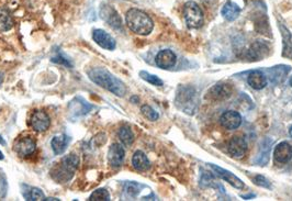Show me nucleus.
Listing matches in <instances>:
<instances>
[{"label":"nucleus","instance_id":"34","mask_svg":"<svg viewBox=\"0 0 292 201\" xmlns=\"http://www.w3.org/2000/svg\"><path fill=\"white\" fill-rule=\"evenodd\" d=\"M3 157H5V156H3V154H2V152H1V151H0V161H1V160H3Z\"/></svg>","mask_w":292,"mask_h":201},{"label":"nucleus","instance_id":"5","mask_svg":"<svg viewBox=\"0 0 292 201\" xmlns=\"http://www.w3.org/2000/svg\"><path fill=\"white\" fill-rule=\"evenodd\" d=\"M30 126L36 132H45L51 126V119L45 111L37 110L32 114Z\"/></svg>","mask_w":292,"mask_h":201},{"label":"nucleus","instance_id":"26","mask_svg":"<svg viewBox=\"0 0 292 201\" xmlns=\"http://www.w3.org/2000/svg\"><path fill=\"white\" fill-rule=\"evenodd\" d=\"M25 200H30V201H37V200H44L45 196L41 189L38 188H31L27 194H24Z\"/></svg>","mask_w":292,"mask_h":201},{"label":"nucleus","instance_id":"10","mask_svg":"<svg viewBox=\"0 0 292 201\" xmlns=\"http://www.w3.org/2000/svg\"><path fill=\"white\" fill-rule=\"evenodd\" d=\"M220 122L226 130H235L242 125V115L237 111H225L221 115Z\"/></svg>","mask_w":292,"mask_h":201},{"label":"nucleus","instance_id":"33","mask_svg":"<svg viewBox=\"0 0 292 201\" xmlns=\"http://www.w3.org/2000/svg\"><path fill=\"white\" fill-rule=\"evenodd\" d=\"M2 80H3V74L2 73H0V84L2 83Z\"/></svg>","mask_w":292,"mask_h":201},{"label":"nucleus","instance_id":"24","mask_svg":"<svg viewBox=\"0 0 292 201\" xmlns=\"http://www.w3.org/2000/svg\"><path fill=\"white\" fill-rule=\"evenodd\" d=\"M12 25H14V20L6 10H0V29L2 31H8L12 28Z\"/></svg>","mask_w":292,"mask_h":201},{"label":"nucleus","instance_id":"23","mask_svg":"<svg viewBox=\"0 0 292 201\" xmlns=\"http://www.w3.org/2000/svg\"><path fill=\"white\" fill-rule=\"evenodd\" d=\"M280 29H281V33H282V38H283V44H285V49H283V52H282V56H286V57H289L290 58V55L292 57V43H291V36L290 33L288 30L282 27V25H280Z\"/></svg>","mask_w":292,"mask_h":201},{"label":"nucleus","instance_id":"13","mask_svg":"<svg viewBox=\"0 0 292 201\" xmlns=\"http://www.w3.org/2000/svg\"><path fill=\"white\" fill-rule=\"evenodd\" d=\"M274 161L279 164H286L292 158V146L288 142L279 143L274 147Z\"/></svg>","mask_w":292,"mask_h":201},{"label":"nucleus","instance_id":"1","mask_svg":"<svg viewBox=\"0 0 292 201\" xmlns=\"http://www.w3.org/2000/svg\"><path fill=\"white\" fill-rule=\"evenodd\" d=\"M88 77L92 83L99 85L118 97H123L127 92V87L121 80L104 67H94L88 71Z\"/></svg>","mask_w":292,"mask_h":201},{"label":"nucleus","instance_id":"22","mask_svg":"<svg viewBox=\"0 0 292 201\" xmlns=\"http://www.w3.org/2000/svg\"><path fill=\"white\" fill-rule=\"evenodd\" d=\"M118 138L121 141L124 146H131V144L134 142V134L130 127L123 126L118 131Z\"/></svg>","mask_w":292,"mask_h":201},{"label":"nucleus","instance_id":"35","mask_svg":"<svg viewBox=\"0 0 292 201\" xmlns=\"http://www.w3.org/2000/svg\"><path fill=\"white\" fill-rule=\"evenodd\" d=\"M0 144H5V141H3V139L0 136Z\"/></svg>","mask_w":292,"mask_h":201},{"label":"nucleus","instance_id":"30","mask_svg":"<svg viewBox=\"0 0 292 201\" xmlns=\"http://www.w3.org/2000/svg\"><path fill=\"white\" fill-rule=\"evenodd\" d=\"M51 61H52L53 63L61 64V65H64L66 67H73V63L70 61V59L61 56V55H57V56L52 57V58H51Z\"/></svg>","mask_w":292,"mask_h":201},{"label":"nucleus","instance_id":"16","mask_svg":"<svg viewBox=\"0 0 292 201\" xmlns=\"http://www.w3.org/2000/svg\"><path fill=\"white\" fill-rule=\"evenodd\" d=\"M208 93L212 100H225L232 96V88L227 84H218L210 89Z\"/></svg>","mask_w":292,"mask_h":201},{"label":"nucleus","instance_id":"15","mask_svg":"<svg viewBox=\"0 0 292 201\" xmlns=\"http://www.w3.org/2000/svg\"><path fill=\"white\" fill-rule=\"evenodd\" d=\"M101 18L106 20L111 28L120 30L122 28V21L117 11L113 8L106 6L101 9Z\"/></svg>","mask_w":292,"mask_h":201},{"label":"nucleus","instance_id":"12","mask_svg":"<svg viewBox=\"0 0 292 201\" xmlns=\"http://www.w3.org/2000/svg\"><path fill=\"white\" fill-rule=\"evenodd\" d=\"M176 62H177V56L170 50L161 51L155 58L156 65L160 68H163V70H169V68L174 67Z\"/></svg>","mask_w":292,"mask_h":201},{"label":"nucleus","instance_id":"9","mask_svg":"<svg viewBox=\"0 0 292 201\" xmlns=\"http://www.w3.org/2000/svg\"><path fill=\"white\" fill-rule=\"evenodd\" d=\"M195 89L191 87H180L177 91V105L182 108L184 112L187 111V101H191L192 104H197V95Z\"/></svg>","mask_w":292,"mask_h":201},{"label":"nucleus","instance_id":"2","mask_svg":"<svg viewBox=\"0 0 292 201\" xmlns=\"http://www.w3.org/2000/svg\"><path fill=\"white\" fill-rule=\"evenodd\" d=\"M128 27L139 36H148L153 31L154 22L147 14L139 9H130L126 15Z\"/></svg>","mask_w":292,"mask_h":201},{"label":"nucleus","instance_id":"8","mask_svg":"<svg viewBox=\"0 0 292 201\" xmlns=\"http://www.w3.org/2000/svg\"><path fill=\"white\" fill-rule=\"evenodd\" d=\"M209 167H211L213 169V172L216 173V175L220 176L223 181L231 183L232 186L237 188V189H243L244 186H245L244 185V183L242 182V179H239L237 176H235L233 173L229 172V170H226L222 167H219V166L213 164H209Z\"/></svg>","mask_w":292,"mask_h":201},{"label":"nucleus","instance_id":"27","mask_svg":"<svg viewBox=\"0 0 292 201\" xmlns=\"http://www.w3.org/2000/svg\"><path fill=\"white\" fill-rule=\"evenodd\" d=\"M140 76L142 79H144L145 82H147L149 84L154 85V86H163V80L161 78H158L156 75H152L147 72H141Z\"/></svg>","mask_w":292,"mask_h":201},{"label":"nucleus","instance_id":"29","mask_svg":"<svg viewBox=\"0 0 292 201\" xmlns=\"http://www.w3.org/2000/svg\"><path fill=\"white\" fill-rule=\"evenodd\" d=\"M140 187H141V185H139V183H128V186L126 188L127 194L133 198V197H135L140 192Z\"/></svg>","mask_w":292,"mask_h":201},{"label":"nucleus","instance_id":"36","mask_svg":"<svg viewBox=\"0 0 292 201\" xmlns=\"http://www.w3.org/2000/svg\"><path fill=\"white\" fill-rule=\"evenodd\" d=\"M289 134H290V136L292 138V126L290 127V129H289Z\"/></svg>","mask_w":292,"mask_h":201},{"label":"nucleus","instance_id":"17","mask_svg":"<svg viewBox=\"0 0 292 201\" xmlns=\"http://www.w3.org/2000/svg\"><path fill=\"white\" fill-rule=\"evenodd\" d=\"M132 165L133 167H134L136 170H139V172H145V170H147L149 168V166H151L147 156H146L142 151H136L134 154H133Z\"/></svg>","mask_w":292,"mask_h":201},{"label":"nucleus","instance_id":"7","mask_svg":"<svg viewBox=\"0 0 292 201\" xmlns=\"http://www.w3.org/2000/svg\"><path fill=\"white\" fill-rule=\"evenodd\" d=\"M92 37H93V41L96 42L100 48L105 50L113 51L115 49V46H117L114 38L111 37L108 32H106L101 29L94 30L92 33Z\"/></svg>","mask_w":292,"mask_h":201},{"label":"nucleus","instance_id":"20","mask_svg":"<svg viewBox=\"0 0 292 201\" xmlns=\"http://www.w3.org/2000/svg\"><path fill=\"white\" fill-rule=\"evenodd\" d=\"M70 141H71V139L65 134L54 136L52 142H51V146H52L54 154L59 155V154H63L64 152H65V149L67 148V145H68V143H70Z\"/></svg>","mask_w":292,"mask_h":201},{"label":"nucleus","instance_id":"19","mask_svg":"<svg viewBox=\"0 0 292 201\" xmlns=\"http://www.w3.org/2000/svg\"><path fill=\"white\" fill-rule=\"evenodd\" d=\"M247 82H248V85H250L252 88L256 89V91H260V89L265 88L266 85H267V79H266V76L264 74H261L260 72L251 73V74L248 75Z\"/></svg>","mask_w":292,"mask_h":201},{"label":"nucleus","instance_id":"37","mask_svg":"<svg viewBox=\"0 0 292 201\" xmlns=\"http://www.w3.org/2000/svg\"><path fill=\"white\" fill-rule=\"evenodd\" d=\"M290 84H291V86H292V77H291V79H290Z\"/></svg>","mask_w":292,"mask_h":201},{"label":"nucleus","instance_id":"6","mask_svg":"<svg viewBox=\"0 0 292 201\" xmlns=\"http://www.w3.org/2000/svg\"><path fill=\"white\" fill-rule=\"evenodd\" d=\"M227 151H229L230 155L236 160L243 158L247 152V143L245 139L242 136H234L229 142Z\"/></svg>","mask_w":292,"mask_h":201},{"label":"nucleus","instance_id":"18","mask_svg":"<svg viewBox=\"0 0 292 201\" xmlns=\"http://www.w3.org/2000/svg\"><path fill=\"white\" fill-rule=\"evenodd\" d=\"M268 51H269L268 44H266L261 41H256L255 43L251 46L250 52L248 53H250L251 58L257 61V59H263L265 56H267Z\"/></svg>","mask_w":292,"mask_h":201},{"label":"nucleus","instance_id":"11","mask_svg":"<svg viewBox=\"0 0 292 201\" xmlns=\"http://www.w3.org/2000/svg\"><path fill=\"white\" fill-rule=\"evenodd\" d=\"M126 151L121 144L113 143L108 152V162L112 167H120L124 162Z\"/></svg>","mask_w":292,"mask_h":201},{"label":"nucleus","instance_id":"3","mask_svg":"<svg viewBox=\"0 0 292 201\" xmlns=\"http://www.w3.org/2000/svg\"><path fill=\"white\" fill-rule=\"evenodd\" d=\"M79 158L76 154H71L63 158L61 162L51 169V176L57 183H66L71 181L75 172L78 168Z\"/></svg>","mask_w":292,"mask_h":201},{"label":"nucleus","instance_id":"28","mask_svg":"<svg viewBox=\"0 0 292 201\" xmlns=\"http://www.w3.org/2000/svg\"><path fill=\"white\" fill-rule=\"evenodd\" d=\"M141 112L146 119L149 120V121H156V120H158V118H160V114H158L152 107H149L147 105L142 107Z\"/></svg>","mask_w":292,"mask_h":201},{"label":"nucleus","instance_id":"14","mask_svg":"<svg viewBox=\"0 0 292 201\" xmlns=\"http://www.w3.org/2000/svg\"><path fill=\"white\" fill-rule=\"evenodd\" d=\"M36 143L32 138H22L15 144V152L20 156H28L36 151Z\"/></svg>","mask_w":292,"mask_h":201},{"label":"nucleus","instance_id":"21","mask_svg":"<svg viewBox=\"0 0 292 201\" xmlns=\"http://www.w3.org/2000/svg\"><path fill=\"white\" fill-rule=\"evenodd\" d=\"M240 14V8L234 2H226L222 8V16L227 21H234Z\"/></svg>","mask_w":292,"mask_h":201},{"label":"nucleus","instance_id":"32","mask_svg":"<svg viewBox=\"0 0 292 201\" xmlns=\"http://www.w3.org/2000/svg\"><path fill=\"white\" fill-rule=\"evenodd\" d=\"M44 200H45V201H49V200H50V201H51V200H52V201H59V200L56 199V198H47V199H44Z\"/></svg>","mask_w":292,"mask_h":201},{"label":"nucleus","instance_id":"25","mask_svg":"<svg viewBox=\"0 0 292 201\" xmlns=\"http://www.w3.org/2000/svg\"><path fill=\"white\" fill-rule=\"evenodd\" d=\"M89 201H109L110 200V195L108 190L104 189H97L94 190L91 195L89 197Z\"/></svg>","mask_w":292,"mask_h":201},{"label":"nucleus","instance_id":"31","mask_svg":"<svg viewBox=\"0 0 292 201\" xmlns=\"http://www.w3.org/2000/svg\"><path fill=\"white\" fill-rule=\"evenodd\" d=\"M254 183L256 185H258L260 187L264 188H270V183L266 179L264 176H261V175H258V176H256L254 179Z\"/></svg>","mask_w":292,"mask_h":201},{"label":"nucleus","instance_id":"4","mask_svg":"<svg viewBox=\"0 0 292 201\" xmlns=\"http://www.w3.org/2000/svg\"><path fill=\"white\" fill-rule=\"evenodd\" d=\"M183 18L188 28L198 29L202 27L204 15L198 3L195 1H188L183 6Z\"/></svg>","mask_w":292,"mask_h":201}]
</instances>
